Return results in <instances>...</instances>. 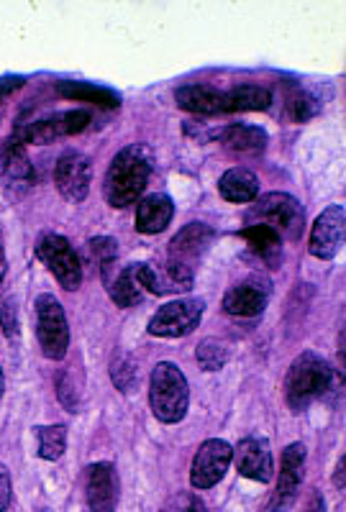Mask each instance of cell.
I'll return each instance as SVG.
<instances>
[{"label":"cell","mask_w":346,"mask_h":512,"mask_svg":"<svg viewBox=\"0 0 346 512\" xmlns=\"http://www.w3.org/2000/svg\"><path fill=\"white\" fill-rule=\"evenodd\" d=\"M152 152L144 144H131L113 157L103 182V195L113 208H126L144 195L152 175Z\"/></svg>","instance_id":"obj_1"},{"label":"cell","mask_w":346,"mask_h":512,"mask_svg":"<svg viewBox=\"0 0 346 512\" xmlns=\"http://www.w3.org/2000/svg\"><path fill=\"white\" fill-rule=\"evenodd\" d=\"M213 244V228L206 223H190L170 241L165 274H159L162 292H182L193 287L195 267Z\"/></svg>","instance_id":"obj_2"},{"label":"cell","mask_w":346,"mask_h":512,"mask_svg":"<svg viewBox=\"0 0 346 512\" xmlns=\"http://www.w3.org/2000/svg\"><path fill=\"white\" fill-rule=\"evenodd\" d=\"M331 387V367L329 361L318 356L316 351H303L298 359L290 364L288 379H285V400H288L293 413H303L308 405L326 395Z\"/></svg>","instance_id":"obj_3"},{"label":"cell","mask_w":346,"mask_h":512,"mask_svg":"<svg viewBox=\"0 0 346 512\" xmlns=\"http://www.w3.org/2000/svg\"><path fill=\"white\" fill-rule=\"evenodd\" d=\"M149 405H152L154 418L162 423H180L188 413L190 390L188 379L180 372L177 364L162 361L152 369L149 379Z\"/></svg>","instance_id":"obj_4"},{"label":"cell","mask_w":346,"mask_h":512,"mask_svg":"<svg viewBox=\"0 0 346 512\" xmlns=\"http://www.w3.org/2000/svg\"><path fill=\"white\" fill-rule=\"evenodd\" d=\"M252 221L270 226L277 236L288 241H298L305 231L303 205L288 192H270L257 200L252 208Z\"/></svg>","instance_id":"obj_5"},{"label":"cell","mask_w":346,"mask_h":512,"mask_svg":"<svg viewBox=\"0 0 346 512\" xmlns=\"http://www.w3.org/2000/svg\"><path fill=\"white\" fill-rule=\"evenodd\" d=\"M36 338L47 359H65L70 349V326H67L65 310L54 295L36 297Z\"/></svg>","instance_id":"obj_6"},{"label":"cell","mask_w":346,"mask_h":512,"mask_svg":"<svg viewBox=\"0 0 346 512\" xmlns=\"http://www.w3.org/2000/svg\"><path fill=\"white\" fill-rule=\"evenodd\" d=\"M36 256L65 290L72 292L83 285V262L65 236H59V233L42 236L36 244Z\"/></svg>","instance_id":"obj_7"},{"label":"cell","mask_w":346,"mask_h":512,"mask_svg":"<svg viewBox=\"0 0 346 512\" xmlns=\"http://www.w3.org/2000/svg\"><path fill=\"white\" fill-rule=\"evenodd\" d=\"M206 303L198 297H182L175 303H167L165 308H159L149 320V333L157 338H180L188 336L198 328L200 318H203Z\"/></svg>","instance_id":"obj_8"},{"label":"cell","mask_w":346,"mask_h":512,"mask_svg":"<svg viewBox=\"0 0 346 512\" xmlns=\"http://www.w3.org/2000/svg\"><path fill=\"white\" fill-rule=\"evenodd\" d=\"M90 116L85 111H65L54 113V116L39 118L34 123H26L16 134L21 144H52L62 136H75L88 128Z\"/></svg>","instance_id":"obj_9"},{"label":"cell","mask_w":346,"mask_h":512,"mask_svg":"<svg viewBox=\"0 0 346 512\" xmlns=\"http://www.w3.org/2000/svg\"><path fill=\"white\" fill-rule=\"evenodd\" d=\"M54 182H57V190L62 192V198H67L70 203H83L88 198L90 182H93V164H90V159L85 154L75 152V149H67L57 159Z\"/></svg>","instance_id":"obj_10"},{"label":"cell","mask_w":346,"mask_h":512,"mask_svg":"<svg viewBox=\"0 0 346 512\" xmlns=\"http://www.w3.org/2000/svg\"><path fill=\"white\" fill-rule=\"evenodd\" d=\"M234 459V448L221 438H211L198 448V454L193 459V472H190V482L195 489H211L223 479V474L229 472V464Z\"/></svg>","instance_id":"obj_11"},{"label":"cell","mask_w":346,"mask_h":512,"mask_svg":"<svg viewBox=\"0 0 346 512\" xmlns=\"http://www.w3.org/2000/svg\"><path fill=\"white\" fill-rule=\"evenodd\" d=\"M303 472H305L303 443H290V446L282 451L280 479H277L275 497H272L270 502L272 512H285L288 507H293L300 484H303Z\"/></svg>","instance_id":"obj_12"},{"label":"cell","mask_w":346,"mask_h":512,"mask_svg":"<svg viewBox=\"0 0 346 512\" xmlns=\"http://www.w3.org/2000/svg\"><path fill=\"white\" fill-rule=\"evenodd\" d=\"M344 226H346V213L341 205H331L316 218L311 228V254L316 259L329 262L339 254L341 244H344Z\"/></svg>","instance_id":"obj_13"},{"label":"cell","mask_w":346,"mask_h":512,"mask_svg":"<svg viewBox=\"0 0 346 512\" xmlns=\"http://www.w3.org/2000/svg\"><path fill=\"white\" fill-rule=\"evenodd\" d=\"M85 489H88L90 512H113L116 510V505H118L116 466L108 464V461L90 464L88 479H85Z\"/></svg>","instance_id":"obj_14"},{"label":"cell","mask_w":346,"mask_h":512,"mask_svg":"<svg viewBox=\"0 0 346 512\" xmlns=\"http://www.w3.org/2000/svg\"><path fill=\"white\" fill-rule=\"evenodd\" d=\"M236 469L241 477L254 479V482H270L272 479V454L270 443L259 436H249L234 448Z\"/></svg>","instance_id":"obj_15"},{"label":"cell","mask_w":346,"mask_h":512,"mask_svg":"<svg viewBox=\"0 0 346 512\" xmlns=\"http://www.w3.org/2000/svg\"><path fill=\"white\" fill-rule=\"evenodd\" d=\"M267 300H270V285L262 280H249L234 285L223 295V310L239 318H252L267 308Z\"/></svg>","instance_id":"obj_16"},{"label":"cell","mask_w":346,"mask_h":512,"mask_svg":"<svg viewBox=\"0 0 346 512\" xmlns=\"http://www.w3.org/2000/svg\"><path fill=\"white\" fill-rule=\"evenodd\" d=\"M172 216H175V205H172L170 195H162V192H154L147 195L144 200H139V208H136V231L139 233H162L170 226Z\"/></svg>","instance_id":"obj_17"},{"label":"cell","mask_w":346,"mask_h":512,"mask_svg":"<svg viewBox=\"0 0 346 512\" xmlns=\"http://www.w3.org/2000/svg\"><path fill=\"white\" fill-rule=\"evenodd\" d=\"M175 103L182 111L200 113V116H216L226 113V93L208 85H185L175 90Z\"/></svg>","instance_id":"obj_18"},{"label":"cell","mask_w":346,"mask_h":512,"mask_svg":"<svg viewBox=\"0 0 346 512\" xmlns=\"http://www.w3.org/2000/svg\"><path fill=\"white\" fill-rule=\"evenodd\" d=\"M218 190H221V198L229 203H252L259 195V180L252 169L234 167L221 177Z\"/></svg>","instance_id":"obj_19"},{"label":"cell","mask_w":346,"mask_h":512,"mask_svg":"<svg viewBox=\"0 0 346 512\" xmlns=\"http://www.w3.org/2000/svg\"><path fill=\"white\" fill-rule=\"evenodd\" d=\"M218 141H221L226 149H234V152L241 154H259L267 149V134H264L259 126H247V123H231L218 134Z\"/></svg>","instance_id":"obj_20"},{"label":"cell","mask_w":346,"mask_h":512,"mask_svg":"<svg viewBox=\"0 0 346 512\" xmlns=\"http://www.w3.org/2000/svg\"><path fill=\"white\" fill-rule=\"evenodd\" d=\"M108 292H111L113 303L118 308H136L144 300V285L139 280V264H129L126 269L108 282Z\"/></svg>","instance_id":"obj_21"},{"label":"cell","mask_w":346,"mask_h":512,"mask_svg":"<svg viewBox=\"0 0 346 512\" xmlns=\"http://www.w3.org/2000/svg\"><path fill=\"white\" fill-rule=\"evenodd\" d=\"M241 239L247 241L252 246L254 254L267 264H277L280 262V254H282V239L272 231L270 226H262V223H252L241 231Z\"/></svg>","instance_id":"obj_22"},{"label":"cell","mask_w":346,"mask_h":512,"mask_svg":"<svg viewBox=\"0 0 346 512\" xmlns=\"http://www.w3.org/2000/svg\"><path fill=\"white\" fill-rule=\"evenodd\" d=\"M272 103L270 90L262 85H239L226 93V113L229 111H267Z\"/></svg>","instance_id":"obj_23"},{"label":"cell","mask_w":346,"mask_h":512,"mask_svg":"<svg viewBox=\"0 0 346 512\" xmlns=\"http://www.w3.org/2000/svg\"><path fill=\"white\" fill-rule=\"evenodd\" d=\"M59 93L62 98H70V100H83V103H95V105H103V108H118V95L111 93L106 88H98V85H90V82H72L65 80L59 82Z\"/></svg>","instance_id":"obj_24"},{"label":"cell","mask_w":346,"mask_h":512,"mask_svg":"<svg viewBox=\"0 0 346 512\" xmlns=\"http://www.w3.org/2000/svg\"><path fill=\"white\" fill-rule=\"evenodd\" d=\"M6 175L8 180L16 182V185H29L34 180V172H31L29 157L24 152V144L18 139L11 141L6 152Z\"/></svg>","instance_id":"obj_25"},{"label":"cell","mask_w":346,"mask_h":512,"mask_svg":"<svg viewBox=\"0 0 346 512\" xmlns=\"http://www.w3.org/2000/svg\"><path fill=\"white\" fill-rule=\"evenodd\" d=\"M67 428L65 425H47L39 428V456L47 461H57L65 456Z\"/></svg>","instance_id":"obj_26"},{"label":"cell","mask_w":346,"mask_h":512,"mask_svg":"<svg viewBox=\"0 0 346 512\" xmlns=\"http://www.w3.org/2000/svg\"><path fill=\"white\" fill-rule=\"evenodd\" d=\"M195 356H198V364L206 369V372H218V369L226 367V361L231 359V351L229 344H223L218 338H206V341L198 346Z\"/></svg>","instance_id":"obj_27"},{"label":"cell","mask_w":346,"mask_h":512,"mask_svg":"<svg viewBox=\"0 0 346 512\" xmlns=\"http://www.w3.org/2000/svg\"><path fill=\"white\" fill-rule=\"evenodd\" d=\"M111 377L121 392H131L136 387V361L129 351H116L111 359Z\"/></svg>","instance_id":"obj_28"},{"label":"cell","mask_w":346,"mask_h":512,"mask_svg":"<svg viewBox=\"0 0 346 512\" xmlns=\"http://www.w3.org/2000/svg\"><path fill=\"white\" fill-rule=\"evenodd\" d=\"M90 254H93L95 264L100 267V274L111 282V269L118 259V246L111 236H98V239L90 241Z\"/></svg>","instance_id":"obj_29"},{"label":"cell","mask_w":346,"mask_h":512,"mask_svg":"<svg viewBox=\"0 0 346 512\" xmlns=\"http://www.w3.org/2000/svg\"><path fill=\"white\" fill-rule=\"evenodd\" d=\"M318 113V100L313 98L308 90H298V93L293 95V100H290V116H293V121L303 123L308 121V118H313Z\"/></svg>","instance_id":"obj_30"},{"label":"cell","mask_w":346,"mask_h":512,"mask_svg":"<svg viewBox=\"0 0 346 512\" xmlns=\"http://www.w3.org/2000/svg\"><path fill=\"white\" fill-rule=\"evenodd\" d=\"M0 328L8 338H16L18 333V320H16V308H13V297H6L0 303Z\"/></svg>","instance_id":"obj_31"},{"label":"cell","mask_w":346,"mask_h":512,"mask_svg":"<svg viewBox=\"0 0 346 512\" xmlns=\"http://www.w3.org/2000/svg\"><path fill=\"white\" fill-rule=\"evenodd\" d=\"M165 512H206V505H203L195 495H177L175 500H170V505L165 507Z\"/></svg>","instance_id":"obj_32"},{"label":"cell","mask_w":346,"mask_h":512,"mask_svg":"<svg viewBox=\"0 0 346 512\" xmlns=\"http://www.w3.org/2000/svg\"><path fill=\"white\" fill-rule=\"evenodd\" d=\"M57 397L59 402L65 405L70 413H77V390L70 384V379L67 377H59L57 379Z\"/></svg>","instance_id":"obj_33"},{"label":"cell","mask_w":346,"mask_h":512,"mask_svg":"<svg viewBox=\"0 0 346 512\" xmlns=\"http://www.w3.org/2000/svg\"><path fill=\"white\" fill-rule=\"evenodd\" d=\"M8 505H11V474L6 464H0V512H6Z\"/></svg>","instance_id":"obj_34"},{"label":"cell","mask_w":346,"mask_h":512,"mask_svg":"<svg viewBox=\"0 0 346 512\" xmlns=\"http://www.w3.org/2000/svg\"><path fill=\"white\" fill-rule=\"evenodd\" d=\"M24 85V80L21 77H8V80H0V95L8 93V90H16Z\"/></svg>","instance_id":"obj_35"},{"label":"cell","mask_w":346,"mask_h":512,"mask_svg":"<svg viewBox=\"0 0 346 512\" xmlns=\"http://www.w3.org/2000/svg\"><path fill=\"white\" fill-rule=\"evenodd\" d=\"M6 277V249H3V228H0V282Z\"/></svg>","instance_id":"obj_36"},{"label":"cell","mask_w":346,"mask_h":512,"mask_svg":"<svg viewBox=\"0 0 346 512\" xmlns=\"http://www.w3.org/2000/svg\"><path fill=\"white\" fill-rule=\"evenodd\" d=\"M3 390H6V379H3V367H0V400H3Z\"/></svg>","instance_id":"obj_37"}]
</instances>
